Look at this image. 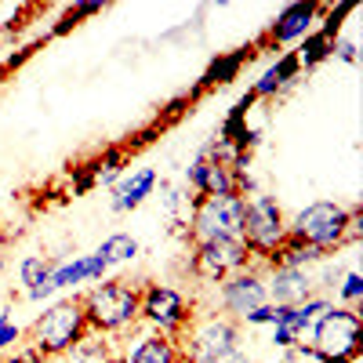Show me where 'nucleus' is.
<instances>
[{
    "instance_id": "1",
    "label": "nucleus",
    "mask_w": 363,
    "mask_h": 363,
    "mask_svg": "<svg viewBox=\"0 0 363 363\" xmlns=\"http://www.w3.org/2000/svg\"><path fill=\"white\" fill-rule=\"evenodd\" d=\"M138 298L142 287L131 280H102L77 301L91 335H124L138 323Z\"/></svg>"
},
{
    "instance_id": "2",
    "label": "nucleus",
    "mask_w": 363,
    "mask_h": 363,
    "mask_svg": "<svg viewBox=\"0 0 363 363\" xmlns=\"http://www.w3.org/2000/svg\"><path fill=\"white\" fill-rule=\"evenodd\" d=\"M87 335H91V330H87V323H84L80 301H77V298L55 301V306H48V309L33 320V327H29V349L40 352L44 359L66 356V352H73Z\"/></svg>"
},
{
    "instance_id": "3",
    "label": "nucleus",
    "mask_w": 363,
    "mask_h": 363,
    "mask_svg": "<svg viewBox=\"0 0 363 363\" xmlns=\"http://www.w3.org/2000/svg\"><path fill=\"white\" fill-rule=\"evenodd\" d=\"M244 342V327L222 313H207L186 327V335L178 338L182 356H189L193 363H229Z\"/></svg>"
},
{
    "instance_id": "4",
    "label": "nucleus",
    "mask_w": 363,
    "mask_h": 363,
    "mask_svg": "<svg viewBox=\"0 0 363 363\" xmlns=\"http://www.w3.org/2000/svg\"><path fill=\"white\" fill-rule=\"evenodd\" d=\"M240 240H244V247H247L255 265L272 262V255H277L280 244L287 240V215H284L277 196H269V193L247 196V203H244V233H240Z\"/></svg>"
},
{
    "instance_id": "5",
    "label": "nucleus",
    "mask_w": 363,
    "mask_h": 363,
    "mask_svg": "<svg viewBox=\"0 0 363 363\" xmlns=\"http://www.w3.org/2000/svg\"><path fill=\"white\" fill-rule=\"evenodd\" d=\"M345 218H349L345 203L313 200L287 218V236L320 247L323 255H335V251H345Z\"/></svg>"
},
{
    "instance_id": "6",
    "label": "nucleus",
    "mask_w": 363,
    "mask_h": 363,
    "mask_svg": "<svg viewBox=\"0 0 363 363\" xmlns=\"http://www.w3.org/2000/svg\"><path fill=\"white\" fill-rule=\"evenodd\" d=\"M138 320L153 330V335H164V338L178 342L182 335H186V327L196 320V309L178 287L145 284L142 298H138Z\"/></svg>"
},
{
    "instance_id": "7",
    "label": "nucleus",
    "mask_w": 363,
    "mask_h": 363,
    "mask_svg": "<svg viewBox=\"0 0 363 363\" xmlns=\"http://www.w3.org/2000/svg\"><path fill=\"white\" fill-rule=\"evenodd\" d=\"M244 196L229 193V196H196L189 207V244L196 240H240L244 233Z\"/></svg>"
},
{
    "instance_id": "8",
    "label": "nucleus",
    "mask_w": 363,
    "mask_h": 363,
    "mask_svg": "<svg viewBox=\"0 0 363 363\" xmlns=\"http://www.w3.org/2000/svg\"><path fill=\"white\" fill-rule=\"evenodd\" d=\"M309 345L327 359V363H356L363 352V320L359 309L335 306L323 320H316Z\"/></svg>"
},
{
    "instance_id": "9",
    "label": "nucleus",
    "mask_w": 363,
    "mask_h": 363,
    "mask_svg": "<svg viewBox=\"0 0 363 363\" xmlns=\"http://www.w3.org/2000/svg\"><path fill=\"white\" fill-rule=\"evenodd\" d=\"M247 265H251V255L244 247V240H196V244H189V258H186L189 277L215 287Z\"/></svg>"
},
{
    "instance_id": "10",
    "label": "nucleus",
    "mask_w": 363,
    "mask_h": 363,
    "mask_svg": "<svg viewBox=\"0 0 363 363\" xmlns=\"http://www.w3.org/2000/svg\"><path fill=\"white\" fill-rule=\"evenodd\" d=\"M269 301V294H265V272H262V265H247V269H240L236 277H229L225 284H218V309H222V316H229V320H244L251 309H258V306H265Z\"/></svg>"
},
{
    "instance_id": "11",
    "label": "nucleus",
    "mask_w": 363,
    "mask_h": 363,
    "mask_svg": "<svg viewBox=\"0 0 363 363\" xmlns=\"http://www.w3.org/2000/svg\"><path fill=\"white\" fill-rule=\"evenodd\" d=\"M109 272L102 255H73V258H55V269L48 272V280L37 284L33 291H26L33 301L51 298L55 291H66V287H80V284H95Z\"/></svg>"
},
{
    "instance_id": "12",
    "label": "nucleus",
    "mask_w": 363,
    "mask_h": 363,
    "mask_svg": "<svg viewBox=\"0 0 363 363\" xmlns=\"http://www.w3.org/2000/svg\"><path fill=\"white\" fill-rule=\"evenodd\" d=\"M265 272V294L272 306H301V301H309L316 291V277L306 269H287V265H262Z\"/></svg>"
},
{
    "instance_id": "13",
    "label": "nucleus",
    "mask_w": 363,
    "mask_h": 363,
    "mask_svg": "<svg viewBox=\"0 0 363 363\" xmlns=\"http://www.w3.org/2000/svg\"><path fill=\"white\" fill-rule=\"evenodd\" d=\"M320 15H323V8L320 4H291V8H284L277 18L269 22V29H265V37L258 40L262 48H284V44H301L313 29L320 26Z\"/></svg>"
},
{
    "instance_id": "14",
    "label": "nucleus",
    "mask_w": 363,
    "mask_h": 363,
    "mask_svg": "<svg viewBox=\"0 0 363 363\" xmlns=\"http://www.w3.org/2000/svg\"><path fill=\"white\" fill-rule=\"evenodd\" d=\"M182 186H186L189 193H196V196H229V193H236V171H229V167L196 153V160L186 167V182H182Z\"/></svg>"
},
{
    "instance_id": "15",
    "label": "nucleus",
    "mask_w": 363,
    "mask_h": 363,
    "mask_svg": "<svg viewBox=\"0 0 363 363\" xmlns=\"http://www.w3.org/2000/svg\"><path fill=\"white\" fill-rule=\"evenodd\" d=\"M157 167H135V171H124L120 174V182L113 186V196H109V207L116 211V215H128V211H138L149 196H153L157 189Z\"/></svg>"
},
{
    "instance_id": "16",
    "label": "nucleus",
    "mask_w": 363,
    "mask_h": 363,
    "mask_svg": "<svg viewBox=\"0 0 363 363\" xmlns=\"http://www.w3.org/2000/svg\"><path fill=\"white\" fill-rule=\"evenodd\" d=\"M301 77V66H298V58L287 51V55H280L277 62H272L255 84H251V91L247 95L255 99V102H269V99H277V95H284V91L294 84Z\"/></svg>"
},
{
    "instance_id": "17",
    "label": "nucleus",
    "mask_w": 363,
    "mask_h": 363,
    "mask_svg": "<svg viewBox=\"0 0 363 363\" xmlns=\"http://www.w3.org/2000/svg\"><path fill=\"white\" fill-rule=\"evenodd\" d=\"M327 258H330V255H323L320 247L301 244V240L287 236L284 244H280V251L272 255V262H265V265H287V269H306V272H313V269H320Z\"/></svg>"
},
{
    "instance_id": "18",
    "label": "nucleus",
    "mask_w": 363,
    "mask_h": 363,
    "mask_svg": "<svg viewBox=\"0 0 363 363\" xmlns=\"http://www.w3.org/2000/svg\"><path fill=\"white\" fill-rule=\"evenodd\" d=\"M182 356L178 342L164 338V335H145L135 342V349L128 352V363H174Z\"/></svg>"
},
{
    "instance_id": "19",
    "label": "nucleus",
    "mask_w": 363,
    "mask_h": 363,
    "mask_svg": "<svg viewBox=\"0 0 363 363\" xmlns=\"http://www.w3.org/2000/svg\"><path fill=\"white\" fill-rule=\"evenodd\" d=\"M247 58H251V51L244 48V51H233V55H218V58H211V66L203 69V77H200V87H218V84H233L236 77H240V69L247 66Z\"/></svg>"
},
{
    "instance_id": "20",
    "label": "nucleus",
    "mask_w": 363,
    "mask_h": 363,
    "mask_svg": "<svg viewBox=\"0 0 363 363\" xmlns=\"http://www.w3.org/2000/svg\"><path fill=\"white\" fill-rule=\"evenodd\" d=\"M138 251H142V244H138L131 233H113V236L102 240V247L95 255H102L106 265H124V262H135Z\"/></svg>"
},
{
    "instance_id": "21",
    "label": "nucleus",
    "mask_w": 363,
    "mask_h": 363,
    "mask_svg": "<svg viewBox=\"0 0 363 363\" xmlns=\"http://www.w3.org/2000/svg\"><path fill=\"white\" fill-rule=\"evenodd\" d=\"M51 269H55V258H48V255H26V258L18 262V284H22L26 291H33L37 284L48 280Z\"/></svg>"
},
{
    "instance_id": "22",
    "label": "nucleus",
    "mask_w": 363,
    "mask_h": 363,
    "mask_svg": "<svg viewBox=\"0 0 363 363\" xmlns=\"http://www.w3.org/2000/svg\"><path fill=\"white\" fill-rule=\"evenodd\" d=\"M335 294H338V301H335V306L359 309V306H363V272H359V269H349V272H342V277H338V284H335Z\"/></svg>"
},
{
    "instance_id": "23",
    "label": "nucleus",
    "mask_w": 363,
    "mask_h": 363,
    "mask_svg": "<svg viewBox=\"0 0 363 363\" xmlns=\"http://www.w3.org/2000/svg\"><path fill=\"white\" fill-rule=\"evenodd\" d=\"M363 240V207L352 203L349 207V218H345V247H356Z\"/></svg>"
},
{
    "instance_id": "24",
    "label": "nucleus",
    "mask_w": 363,
    "mask_h": 363,
    "mask_svg": "<svg viewBox=\"0 0 363 363\" xmlns=\"http://www.w3.org/2000/svg\"><path fill=\"white\" fill-rule=\"evenodd\" d=\"M280 363H327V359L313 345H291V349H284Z\"/></svg>"
},
{
    "instance_id": "25",
    "label": "nucleus",
    "mask_w": 363,
    "mask_h": 363,
    "mask_svg": "<svg viewBox=\"0 0 363 363\" xmlns=\"http://www.w3.org/2000/svg\"><path fill=\"white\" fill-rule=\"evenodd\" d=\"M18 338H22V330H18V327L8 320V309H4V313H0V352H4V349H11Z\"/></svg>"
},
{
    "instance_id": "26",
    "label": "nucleus",
    "mask_w": 363,
    "mask_h": 363,
    "mask_svg": "<svg viewBox=\"0 0 363 363\" xmlns=\"http://www.w3.org/2000/svg\"><path fill=\"white\" fill-rule=\"evenodd\" d=\"M330 55L342 58V62H349V66L359 62V51H356V44H352L349 37H338V40H335V51H330Z\"/></svg>"
},
{
    "instance_id": "27",
    "label": "nucleus",
    "mask_w": 363,
    "mask_h": 363,
    "mask_svg": "<svg viewBox=\"0 0 363 363\" xmlns=\"http://www.w3.org/2000/svg\"><path fill=\"white\" fill-rule=\"evenodd\" d=\"M0 363H48L40 352H33V349H22V352H8Z\"/></svg>"
},
{
    "instance_id": "28",
    "label": "nucleus",
    "mask_w": 363,
    "mask_h": 363,
    "mask_svg": "<svg viewBox=\"0 0 363 363\" xmlns=\"http://www.w3.org/2000/svg\"><path fill=\"white\" fill-rule=\"evenodd\" d=\"M229 363H255V359H251V356H247V352H236V356H233V359H229Z\"/></svg>"
},
{
    "instance_id": "29",
    "label": "nucleus",
    "mask_w": 363,
    "mask_h": 363,
    "mask_svg": "<svg viewBox=\"0 0 363 363\" xmlns=\"http://www.w3.org/2000/svg\"><path fill=\"white\" fill-rule=\"evenodd\" d=\"M4 265H8V258H4V251H0V272H4Z\"/></svg>"
},
{
    "instance_id": "30",
    "label": "nucleus",
    "mask_w": 363,
    "mask_h": 363,
    "mask_svg": "<svg viewBox=\"0 0 363 363\" xmlns=\"http://www.w3.org/2000/svg\"><path fill=\"white\" fill-rule=\"evenodd\" d=\"M174 363H193V359H189V356H178V359H174Z\"/></svg>"
}]
</instances>
